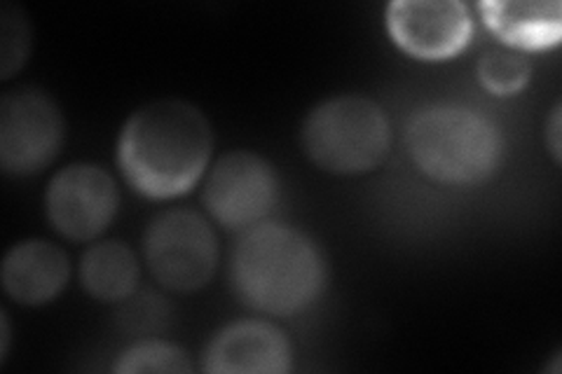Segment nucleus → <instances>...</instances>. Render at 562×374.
Returning a JSON list of instances; mask_svg holds the SVG:
<instances>
[{
	"label": "nucleus",
	"mask_w": 562,
	"mask_h": 374,
	"mask_svg": "<svg viewBox=\"0 0 562 374\" xmlns=\"http://www.w3.org/2000/svg\"><path fill=\"white\" fill-rule=\"evenodd\" d=\"M64 136V115L43 89L20 87L0 99V167L8 175L24 178L49 167Z\"/></svg>",
	"instance_id": "nucleus-6"
},
{
	"label": "nucleus",
	"mask_w": 562,
	"mask_h": 374,
	"mask_svg": "<svg viewBox=\"0 0 562 374\" xmlns=\"http://www.w3.org/2000/svg\"><path fill=\"white\" fill-rule=\"evenodd\" d=\"M530 61L516 52L495 49L479 61V80L487 92L497 97L518 94L530 80Z\"/></svg>",
	"instance_id": "nucleus-15"
},
{
	"label": "nucleus",
	"mask_w": 562,
	"mask_h": 374,
	"mask_svg": "<svg viewBox=\"0 0 562 374\" xmlns=\"http://www.w3.org/2000/svg\"><path fill=\"white\" fill-rule=\"evenodd\" d=\"M233 288L244 305L272 316L307 309L326 283V264L301 229L262 223L244 231L231 260Z\"/></svg>",
	"instance_id": "nucleus-2"
},
{
	"label": "nucleus",
	"mask_w": 562,
	"mask_h": 374,
	"mask_svg": "<svg viewBox=\"0 0 562 374\" xmlns=\"http://www.w3.org/2000/svg\"><path fill=\"white\" fill-rule=\"evenodd\" d=\"M138 262L122 241H99L80 260V283L94 299L120 302L136 288Z\"/></svg>",
	"instance_id": "nucleus-13"
},
{
	"label": "nucleus",
	"mask_w": 562,
	"mask_h": 374,
	"mask_svg": "<svg viewBox=\"0 0 562 374\" xmlns=\"http://www.w3.org/2000/svg\"><path fill=\"white\" fill-rule=\"evenodd\" d=\"M279 197V178L266 157L251 150L223 155L204 183L211 218L231 229H249L268 216Z\"/></svg>",
	"instance_id": "nucleus-7"
},
{
	"label": "nucleus",
	"mask_w": 562,
	"mask_h": 374,
	"mask_svg": "<svg viewBox=\"0 0 562 374\" xmlns=\"http://www.w3.org/2000/svg\"><path fill=\"white\" fill-rule=\"evenodd\" d=\"M8 347H10V320L3 314V359H5V353H8Z\"/></svg>",
	"instance_id": "nucleus-18"
},
{
	"label": "nucleus",
	"mask_w": 562,
	"mask_h": 374,
	"mask_svg": "<svg viewBox=\"0 0 562 374\" xmlns=\"http://www.w3.org/2000/svg\"><path fill=\"white\" fill-rule=\"evenodd\" d=\"M417 169L441 185H479L502 162V134L485 115L462 105H431L406 129Z\"/></svg>",
	"instance_id": "nucleus-3"
},
{
	"label": "nucleus",
	"mask_w": 562,
	"mask_h": 374,
	"mask_svg": "<svg viewBox=\"0 0 562 374\" xmlns=\"http://www.w3.org/2000/svg\"><path fill=\"white\" fill-rule=\"evenodd\" d=\"M560 115L562 113H560V103H558L547 122V144H549L551 155L558 165H560Z\"/></svg>",
	"instance_id": "nucleus-17"
},
{
	"label": "nucleus",
	"mask_w": 562,
	"mask_h": 374,
	"mask_svg": "<svg viewBox=\"0 0 562 374\" xmlns=\"http://www.w3.org/2000/svg\"><path fill=\"white\" fill-rule=\"evenodd\" d=\"M31 49V24L22 8L5 3L0 10V78L10 80Z\"/></svg>",
	"instance_id": "nucleus-16"
},
{
	"label": "nucleus",
	"mask_w": 562,
	"mask_h": 374,
	"mask_svg": "<svg viewBox=\"0 0 562 374\" xmlns=\"http://www.w3.org/2000/svg\"><path fill=\"white\" fill-rule=\"evenodd\" d=\"M148 270L173 293H195L214 279L218 239L195 211L173 208L160 213L144 235Z\"/></svg>",
	"instance_id": "nucleus-5"
},
{
	"label": "nucleus",
	"mask_w": 562,
	"mask_h": 374,
	"mask_svg": "<svg viewBox=\"0 0 562 374\" xmlns=\"http://www.w3.org/2000/svg\"><path fill=\"white\" fill-rule=\"evenodd\" d=\"M479 12L485 26L502 43L518 52H539L560 43L562 35V8L560 3H497L483 0Z\"/></svg>",
	"instance_id": "nucleus-12"
},
{
	"label": "nucleus",
	"mask_w": 562,
	"mask_h": 374,
	"mask_svg": "<svg viewBox=\"0 0 562 374\" xmlns=\"http://www.w3.org/2000/svg\"><path fill=\"white\" fill-rule=\"evenodd\" d=\"M386 33L398 49L422 61L460 55L471 41V14L460 0H394L384 12Z\"/></svg>",
	"instance_id": "nucleus-9"
},
{
	"label": "nucleus",
	"mask_w": 562,
	"mask_h": 374,
	"mask_svg": "<svg viewBox=\"0 0 562 374\" xmlns=\"http://www.w3.org/2000/svg\"><path fill=\"white\" fill-rule=\"evenodd\" d=\"M192 365L188 353L171 342L146 340L127 347L117 355L113 372L120 374H140V372H171L183 374L190 372Z\"/></svg>",
	"instance_id": "nucleus-14"
},
{
	"label": "nucleus",
	"mask_w": 562,
	"mask_h": 374,
	"mask_svg": "<svg viewBox=\"0 0 562 374\" xmlns=\"http://www.w3.org/2000/svg\"><path fill=\"white\" fill-rule=\"evenodd\" d=\"M301 136L312 162L336 175L373 171L392 144L384 109L361 94H340L314 105Z\"/></svg>",
	"instance_id": "nucleus-4"
},
{
	"label": "nucleus",
	"mask_w": 562,
	"mask_h": 374,
	"mask_svg": "<svg viewBox=\"0 0 562 374\" xmlns=\"http://www.w3.org/2000/svg\"><path fill=\"white\" fill-rule=\"evenodd\" d=\"M293 367L289 337L268 320H237L218 330L204 349L211 374H286Z\"/></svg>",
	"instance_id": "nucleus-10"
},
{
	"label": "nucleus",
	"mask_w": 562,
	"mask_h": 374,
	"mask_svg": "<svg viewBox=\"0 0 562 374\" xmlns=\"http://www.w3.org/2000/svg\"><path fill=\"white\" fill-rule=\"evenodd\" d=\"M214 134L204 113L183 99H160L130 115L117 136V167L148 200H176L209 167Z\"/></svg>",
	"instance_id": "nucleus-1"
},
{
	"label": "nucleus",
	"mask_w": 562,
	"mask_h": 374,
	"mask_svg": "<svg viewBox=\"0 0 562 374\" xmlns=\"http://www.w3.org/2000/svg\"><path fill=\"white\" fill-rule=\"evenodd\" d=\"M68 276V256L57 243L45 239L14 243L0 267L5 295L24 307H41L59 297Z\"/></svg>",
	"instance_id": "nucleus-11"
},
{
	"label": "nucleus",
	"mask_w": 562,
	"mask_h": 374,
	"mask_svg": "<svg viewBox=\"0 0 562 374\" xmlns=\"http://www.w3.org/2000/svg\"><path fill=\"white\" fill-rule=\"evenodd\" d=\"M120 206L113 175L99 165L80 162L61 169L45 192L47 220L70 241H92L109 227Z\"/></svg>",
	"instance_id": "nucleus-8"
}]
</instances>
